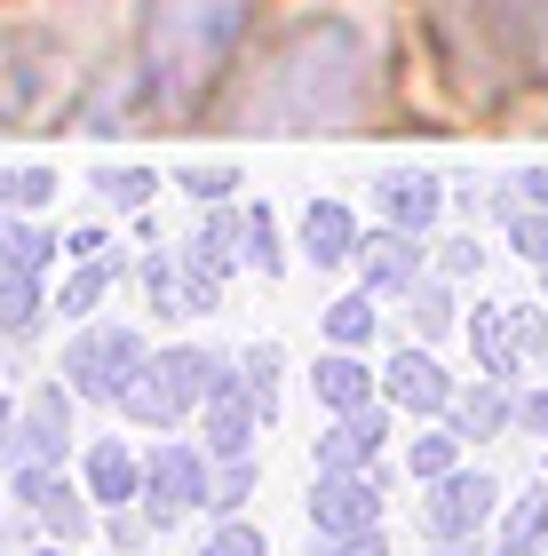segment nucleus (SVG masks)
Here are the masks:
<instances>
[{
  "label": "nucleus",
  "instance_id": "7",
  "mask_svg": "<svg viewBox=\"0 0 548 556\" xmlns=\"http://www.w3.org/2000/svg\"><path fill=\"white\" fill-rule=\"evenodd\" d=\"M310 533L318 541H334V533H373L390 509V477L382 469H318V485H310Z\"/></svg>",
  "mask_w": 548,
  "mask_h": 556
},
{
  "label": "nucleus",
  "instance_id": "6",
  "mask_svg": "<svg viewBox=\"0 0 548 556\" xmlns=\"http://www.w3.org/2000/svg\"><path fill=\"white\" fill-rule=\"evenodd\" d=\"M421 541H485L493 533V517H501V485H493L485 469H454V477H437V485H421Z\"/></svg>",
  "mask_w": 548,
  "mask_h": 556
},
{
  "label": "nucleus",
  "instance_id": "21",
  "mask_svg": "<svg viewBox=\"0 0 548 556\" xmlns=\"http://www.w3.org/2000/svg\"><path fill=\"white\" fill-rule=\"evenodd\" d=\"M493 9V33H501V48L525 72H548V0H485Z\"/></svg>",
  "mask_w": 548,
  "mask_h": 556
},
{
  "label": "nucleus",
  "instance_id": "43",
  "mask_svg": "<svg viewBox=\"0 0 548 556\" xmlns=\"http://www.w3.org/2000/svg\"><path fill=\"white\" fill-rule=\"evenodd\" d=\"M16 421H24V397H0V469L16 462Z\"/></svg>",
  "mask_w": 548,
  "mask_h": 556
},
{
  "label": "nucleus",
  "instance_id": "19",
  "mask_svg": "<svg viewBox=\"0 0 548 556\" xmlns=\"http://www.w3.org/2000/svg\"><path fill=\"white\" fill-rule=\"evenodd\" d=\"M24 517L40 525V541H64V548H80V541L95 533V525H104V509L88 501V485H80V477H56V485H48V493H40Z\"/></svg>",
  "mask_w": 548,
  "mask_h": 556
},
{
  "label": "nucleus",
  "instance_id": "41",
  "mask_svg": "<svg viewBox=\"0 0 548 556\" xmlns=\"http://www.w3.org/2000/svg\"><path fill=\"white\" fill-rule=\"evenodd\" d=\"M517 429H525V438H548V382L517 390Z\"/></svg>",
  "mask_w": 548,
  "mask_h": 556
},
{
  "label": "nucleus",
  "instance_id": "31",
  "mask_svg": "<svg viewBox=\"0 0 548 556\" xmlns=\"http://www.w3.org/2000/svg\"><path fill=\"white\" fill-rule=\"evenodd\" d=\"M136 278H143L152 318H183V263H176V247H152V255L136 263Z\"/></svg>",
  "mask_w": 548,
  "mask_h": 556
},
{
  "label": "nucleus",
  "instance_id": "29",
  "mask_svg": "<svg viewBox=\"0 0 548 556\" xmlns=\"http://www.w3.org/2000/svg\"><path fill=\"white\" fill-rule=\"evenodd\" d=\"M239 374H246L255 414H263V429H270V421H279V406H286V350H279V342H246V350H239Z\"/></svg>",
  "mask_w": 548,
  "mask_h": 556
},
{
  "label": "nucleus",
  "instance_id": "38",
  "mask_svg": "<svg viewBox=\"0 0 548 556\" xmlns=\"http://www.w3.org/2000/svg\"><path fill=\"white\" fill-rule=\"evenodd\" d=\"M477 270H485V239L477 231H461V239L437 247V278H477Z\"/></svg>",
  "mask_w": 548,
  "mask_h": 556
},
{
  "label": "nucleus",
  "instance_id": "42",
  "mask_svg": "<svg viewBox=\"0 0 548 556\" xmlns=\"http://www.w3.org/2000/svg\"><path fill=\"white\" fill-rule=\"evenodd\" d=\"M517 326H525V350L540 358V350H548V311H540V302H517Z\"/></svg>",
  "mask_w": 548,
  "mask_h": 556
},
{
  "label": "nucleus",
  "instance_id": "28",
  "mask_svg": "<svg viewBox=\"0 0 548 556\" xmlns=\"http://www.w3.org/2000/svg\"><path fill=\"white\" fill-rule=\"evenodd\" d=\"M152 199H160V167H136V160L95 167V207L104 215H143Z\"/></svg>",
  "mask_w": 548,
  "mask_h": 556
},
{
  "label": "nucleus",
  "instance_id": "9",
  "mask_svg": "<svg viewBox=\"0 0 548 556\" xmlns=\"http://www.w3.org/2000/svg\"><path fill=\"white\" fill-rule=\"evenodd\" d=\"M454 374L430 358V342H397L382 358V406L390 414H413V421H445L454 414Z\"/></svg>",
  "mask_w": 548,
  "mask_h": 556
},
{
  "label": "nucleus",
  "instance_id": "46",
  "mask_svg": "<svg viewBox=\"0 0 548 556\" xmlns=\"http://www.w3.org/2000/svg\"><path fill=\"white\" fill-rule=\"evenodd\" d=\"M9 223H16V215H9V207H0V239H9Z\"/></svg>",
  "mask_w": 548,
  "mask_h": 556
},
{
  "label": "nucleus",
  "instance_id": "15",
  "mask_svg": "<svg viewBox=\"0 0 548 556\" xmlns=\"http://www.w3.org/2000/svg\"><path fill=\"white\" fill-rule=\"evenodd\" d=\"M80 485L95 509H136L143 501V453H128V438H88L80 445Z\"/></svg>",
  "mask_w": 548,
  "mask_h": 556
},
{
  "label": "nucleus",
  "instance_id": "33",
  "mask_svg": "<svg viewBox=\"0 0 548 556\" xmlns=\"http://www.w3.org/2000/svg\"><path fill=\"white\" fill-rule=\"evenodd\" d=\"M246 270L286 278V247H279V215L270 207H246Z\"/></svg>",
  "mask_w": 548,
  "mask_h": 556
},
{
  "label": "nucleus",
  "instance_id": "36",
  "mask_svg": "<svg viewBox=\"0 0 548 556\" xmlns=\"http://www.w3.org/2000/svg\"><path fill=\"white\" fill-rule=\"evenodd\" d=\"M191 556H270V541H263V525H246V517H215V533Z\"/></svg>",
  "mask_w": 548,
  "mask_h": 556
},
{
  "label": "nucleus",
  "instance_id": "4",
  "mask_svg": "<svg viewBox=\"0 0 548 556\" xmlns=\"http://www.w3.org/2000/svg\"><path fill=\"white\" fill-rule=\"evenodd\" d=\"M143 366H152V342H143L136 326H119V318L72 326V342H64V358H56V374L72 382V397H80V406H119Z\"/></svg>",
  "mask_w": 548,
  "mask_h": 556
},
{
  "label": "nucleus",
  "instance_id": "35",
  "mask_svg": "<svg viewBox=\"0 0 548 556\" xmlns=\"http://www.w3.org/2000/svg\"><path fill=\"white\" fill-rule=\"evenodd\" d=\"M246 493H255V453L215 462V501H207V517H246Z\"/></svg>",
  "mask_w": 548,
  "mask_h": 556
},
{
  "label": "nucleus",
  "instance_id": "34",
  "mask_svg": "<svg viewBox=\"0 0 548 556\" xmlns=\"http://www.w3.org/2000/svg\"><path fill=\"white\" fill-rule=\"evenodd\" d=\"M176 191H191L199 207H222V199L239 191V167H231V160H222V167H215V160H183V167H176Z\"/></svg>",
  "mask_w": 548,
  "mask_h": 556
},
{
  "label": "nucleus",
  "instance_id": "47",
  "mask_svg": "<svg viewBox=\"0 0 548 556\" xmlns=\"http://www.w3.org/2000/svg\"><path fill=\"white\" fill-rule=\"evenodd\" d=\"M0 517H9V493H0Z\"/></svg>",
  "mask_w": 548,
  "mask_h": 556
},
{
  "label": "nucleus",
  "instance_id": "37",
  "mask_svg": "<svg viewBox=\"0 0 548 556\" xmlns=\"http://www.w3.org/2000/svg\"><path fill=\"white\" fill-rule=\"evenodd\" d=\"M104 541H112L119 556H143V548L160 541V525H152V517H136V509H112V517H104Z\"/></svg>",
  "mask_w": 548,
  "mask_h": 556
},
{
  "label": "nucleus",
  "instance_id": "24",
  "mask_svg": "<svg viewBox=\"0 0 548 556\" xmlns=\"http://www.w3.org/2000/svg\"><path fill=\"white\" fill-rule=\"evenodd\" d=\"M382 294H366V287H351V294H334L327 311H318V334H327V350H373V334H382V311H373Z\"/></svg>",
  "mask_w": 548,
  "mask_h": 556
},
{
  "label": "nucleus",
  "instance_id": "27",
  "mask_svg": "<svg viewBox=\"0 0 548 556\" xmlns=\"http://www.w3.org/2000/svg\"><path fill=\"white\" fill-rule=\"evenodd\" d=\"M119 278V255H95V263H72L64 270V287H56V318L72 326H88L95 311H104V287Z\"/></svg>",
  "mask_w": 548,
  "mask_h": 556
},
{
  "label": "nucleus",
  "instance_id": "32",
  "mask_svg": "<svg viewBox=\"0 0 548 556\" xmlns=\"http://www.w3.org/2000/svg\"><path fill=\"white\" fill-rule=\"evenodd\" d=\"M56 199V167H0V207L9 215H40Z\"/></svg>",
  "mask_w": 548,
  "mask_h": 556
},
{
  "label": "nucleus",
  "instance_id": "8",
  "mask_svg": "<svg viewBox=\"0 0 548 556\" xmlns=\"http://www.w3.org/2000/svg\"><path fill=\"white\" fill-rule=\"evenodd\" d=\"M80 397H72V382L56 374V382H33L24 390V421H16V462H48V469H64V462H80Z\"/></svg>",
  "mask_w": 548,
  "mask_h": 556
},
{
  "label": "nucleus",
  "instance_id": "11",
  "mask_svg": "<svg viewBox=\"0 0 548 556\" xmlns=\"http://www.w3.org/2000/svg\"><path fill=\"white\" fill-rule=\"evenodd\" d=\"M366 207H373V223H390V231H421V239H430L437 215L454 207V191H445L430 167H390L382 184L366 191Z\"/></svg>",
  "mask_w": 548,
  "mask_h": 556
},
{
  "label": "nucleus",
  "instance_id": "13",
  "mask_svg": "<svg viewBox=\"0 0 548 556\" xmlns=\"http://www.w3.org/2000/svg\"><path fill=\"white\" fill-rule=\"evenodd\" d=\"M413 278H430V239L421 231H366L358 239V287L366 294H406Z\"/></svg>",
  "mask_w": 548,
  "mask_h": 556
},
{
  "label": "nucleus",
  "instance_id": "26",
  "mask_svg": "<svg viewBox=\"0 0 548 556\" xmlns=\"http://www.w3.org/2000/svg\"><path fill=\"white\" fill-rule=\"evenodd\" d=\"M461 429L454 421H421L413 429V438H406V477H413V485H437V477H454L461 469Z\"/></svg>",
  "mask_w": 548,
  "mask_h": 556
},
{
  "label": "nucleus",
  "instance_id": "14",
  "mask_svg": "<svg viewBox=\"0 0 548 556\" xmlns=\"http://www.w3.org/2000/svg\"><path fill=\"white\" fill-rule=\"evenodd\" d=\"M294 239H303V263H310V270H351L366 223H358L351 199H310L303 223H294Z\"/></svg>",
  "mask_w": 548,
  "mask_h": 556
},
{
  "label": "nucleus",
  "instance_id": "18",
  "mask_svg": "<svg viewBox=\"0 0 548 556\" xmlns=\"http://www.w3.org/2000/svg\"><path fill=\"white\" fill-rule=\"evenodd\" d=\"M183 263H199V270H215L222 287L239 278V263H246V207H207L199 215V231H191V247H183Z\"/></svg>",
  "mask_w": 548,
  "mask_h": 556
},
{
  "label": "nucleus",
  "instance_id": "22",
  "mask_svg": "<svg viewBox=\"0 0 548 556\" xmlns=\"http://www.w3.org/2000/svg\"><path fill=\"white\" fill-rule=\"evenodd\" d=\"M56 318V294L40 287V270H0V342H33Z\"/></svg>",
  "mask_w": 548,
  "mask_h": 556
},
{
  "label": "nucleus",
  "instance_id": "45",
  "mask_svg": "<svg viewBox=\"0 0 548 556\" xmlns=\"http://www.w3.org/2000/svg\"><path fill=\"white\" fill-rule=\"evenodd\" d=\"M24 556H80V548H64V541H33Z\"/></svg>",
  "mask_w": 548,
  "mask_h": 556
},
{
  "label": "nucleus",
  "instance_id": "1",
  "mask_svg": "<svg viewBox=\"0 0 548 556\" xmlns=\"http://www.w3.org/2000/svg\"><path fill=\"white\" fill-rule=\"evenodd\" d=\"M373 112V40L366 24L310 9L294 16L270 56H255L239 72V88L222 96V119L239 136H334L358 128Z\"/></svg>",
  "mask_w": 548,
  "mask_h": 556
},
{
  "label": "nucleus",
  "instance_id": "48",
  "mask_svg": "<svg viewBox=\"0 0 548 556\" xmlns=\"http://www.w3.org/2000/svg\"><path fill=\"white\" fill-rule=\"evenodd\" d=\"M540 477H548V453H540Z\"/></svg>",
  "mask_w": 548,
  "mask_h": 556
},
{
  "label": "nucleus",
  "instance_id": "10",
  "mask_svg": "<svg viewBox=\"0 0 548 556\" xmlns=\"http://www.w3.org/2000/svg\"><path fill=\"white\" fill-rule=\"evenodd\" d=\"M263 438V414H255V390H246L239 358L222 366V382L207 390V406H199V445L215 453V462H239V453H255Z\"/></svg>",
  "mask_w": 548,
  "mask_h": 556
},
{
  "label": "nucleus",
  "instance_id": "20",
  "mask_svg": "<svg viewBox=\"0 0 548 556\" xmlns=\"http://www.w3.org/2000/svg\"><path fill=\"white\" fill-rule=\"evenodd\" d=\"M493 556H540L548 548V477H533L525 493L509 501L501 517H493V541H485Z\"/></svg>",
  "mask_w": 548,
  "mask_h": 556
},
{
  "label": "nucleus",
  "instance_id": "12",
  "mask_svg": "<svg viewBox=\"0 0 548 556\" xmlns=\"http://www.w3.org/2000/svg\"><path fill=\"white\" fill-rule=\"evenodd\" d=\"M469 350H477V374H493V382H525L533 350H525V326H517V302H477V311L461 318Z\"/></svg>",
  "mask_w": 548,
  "mask_h": 556
},
{
  "label": "nucleus",
  "instance_id": "30",
  "mask_svg": "<svg viewBox=\"0 0 548 556\" xmlns=\"http://www.w3.org/2000/svg\"><path fill=\"white\" fill-rule=\"evenodd\" d=\"M64 255V231H48L40 215H16L9 223V239H0V270H40L48 278V263Z\"/></svg>",
  "mask_w": 548,
  "mask_h": 556
},
{
  "label": "nucleus",
  "instance_id": "40",
  "mask_svg": "<svg viewBox=\"0 0 548 556\" xmlns=\"http://www.w3.org/2000/svg\"><path fill=\"white\" fill-rule=\"evenodd\" d=\"M310 556H390V541H382V525H373V533H334V541H318Z\"/></svg>",
  "mask_w": 548,
  "mask_h": 556
},
{
  "label": "nucleus",
  "instance_id": "25",
  "mask_svg": "<svg viewBox=\"0 0 548 556\" xmlns=\"http://www.w3.org/2000/svg\"><path fill=\"white\" fill-rule=\"evenodd\" d=\"M397 302H406V326H413V334L421 342H445V334H454V326H461V302H454V278H413V287L406 294H397Z\"/></svg>",
  "mask_w": 548,
  "mask_h": 556
},
{
  "label": "nucleus",
  "instance_id": "17",
  "mask_svg": "<svg viewBox=\"0 0 548 556\" xmlns=\"http://www.w3.org/2000/svg\"><path fill=\"white\" fill-rule=\"evenodd\" d=\"M382 445H390V406H366V414H334V429L310 445L318 469H382Z\"/></svg>",
  "mask_w": 548,
  "mask_h": 556
},
{
  "label": "nucleus",
  "instance_id": "23",
  "mask_svg": "<svg viewBox=\"0 0 548 556\" xmlns=\"http://www.w3.org/2000/svg\"><path fill=\"white\" fill-rule=\"evenodd\" d=\"M445 421H454L461 438H509V429H517V382H493V374H477V390H461Z\"/></svg>",
  "mask_w": 548,
  "mask_h": 556
},
{
  "label": "nucleus",
  "instance_id": "2",
  "mask_svg": "<svg viewBox=\"0 0 548 556\" xmlns=\"http://www.w3.org/2000/svg\"><path fill=\"white\" fill-rule=\"evenodd\" d=\"M255 0H143V96L152 104H199L246 33Z\"/></svg>",
  "mask_w": 548,
  "mask_h": 556
},
{
  "label": "nucleus",
  "instance_id": "16",
  "mask_svg": "<svg viewBox=\"0 0 548 556\" xmlns=\"http://www.w3.org/2000/svg\"><path fill=\"white\" fill-rule=\"evenodd\" d=\"M310 397L327 414H366V406H382V366H373L366 350H327V358L310 366Z\"/></svg>",
  "mask_w": 548,
  "mask_h": 556
},
{
  "label": "nucleus",
  "instance_id": "3",
  "mask_svg": "<svg viewBox=\"0 0 548 556\" xmlns=\"http://www.w3.org/2000/svg\"><path fill=\"white\" fill-rule=\"evenodd\" d=\"M222 350H199V342H167L152 350V366L128 382V397H119L112 414H128L136 429H160V438H176L183 421H199V406H207V390L222 382Z\"/></svg>",
  "mask_w": 548,
  "mask_h": 556
},
{
  "label": "nucleus",
  "instance_id": "5",
  "mask_svg": "<svg viewBox=\"0 0 548 556\" xmlns=\"http://www.w3.org/2000/svg\"><path fill=\"white\" fill-rule=\"evenodd\" d=\"M207 501H215V453H207V445L160 438L152 453H143V501H136V509L160 525V541L176 533L183 517H199Z\"/></svg>",
  "mask_w": 548,
  "mask_h": 556
},
{
  "label": "nucleus",
  "instance_id": "44",
  "mask_svg": "<svg viewBox=\"0 0 548 556\" xmlns=\"http://www.w3.org/2000/svg\"><path fill=\"white\" fill-rule=\"evenodd\" d=\"M430 556H493L485 541H430Z\"/></svg>",
  "mask_w": 548,
  "mask_h": 556
},
{
  "label": "nucleus",
  "instance_id": "39",
  "mask_svg": "<svg viewBox=\"0 0 548 556\" xmlns=\"http://www.w3.org/2000/svg\"><path fill=\"white\" fill-rule=\"evenodd\" d=\"M112 247V223L95 215V223H80V231H64V263H95Z\"/></svg>",
  "mask_w": 548,
  "mask_h": 556
}]
</instances>
